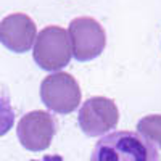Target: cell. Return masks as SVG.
<instances>
[{"label":"cell","instance_id":"6da1fadb","mask_svg":"<svg viewBox=\"0 0 161 161\" xmlns=\"http://www.w3.org/2000/svg\"><path fill=\"white\" fill-rule=\"evenodd\" d=\"M90 161H159V155L140 132L118 130L95 143Z\"/></svg>","mask_w":161,"mask_h":161},{"label":"cell","instance_id":"7a4b0ae2","mask_svg":"<svg viewBox=\"0 0 161 161\" xmlns=\"http://www.w3.org/2000/svg\"><path fill=\"white\" fill-rule=\"evenodd\" d=\"M32 57L42 69L58 71L64 68L73 57V47L68 31L60 26L44 28L36 37Z\"/></svg>","mask_w":161,"mask_h":161},{"label":"cell","instance_id":"3957f363","mask_svg":"<svg viewBox=\"0 0 161 161\" xmlns=\"http://www.w3.org/2000/svg\"><path fill=\"white\" fill-rule=\"evenodd\" d=\"M40 98L48 110L58 114H69L80 103V89L71 74L53 73L40 84Z\"/></svg>","mask_w":161,"mask_h":161},{"label":"cell","instance_id":"277c9868","mask_svg":"<svg viewBox=\"0 0 161 161\" xmlns=\"http://www.w3.org/2000/svg\"><path fill=\"white\" fill-rule=\"evenodd\" d=\"M69 40L73 57L77 61L97 58L106 45V34L102 24L90 16H79L69 23Z\"/></svg>","mask_w":161,"mask_h":161},{"label":"cell","instance_id":"5b68a950","mask_svg":"<svg viewBox=\"0 0 161 161\" xmlns=\"http://www.w3.org/2000/svg\"><path fill=\"white\" fill-rule=\"evenodd\" d=\"M79 126L89 137H98L116 127L119 111L113 100L106 97H92L79 110Z\"/></svg>","mask_w":161,"mask_h":161},{"label":"cell","instance_id":"8992f818","mask_svg":"<svg viewBox=\"0 0 161 161\" xmlns=\"http://www.w3.org/2000/svg\"><path fill=\"white\" fill-rule=\"evenodd\" d=\"M18 139L26 150L42 152L47 150L57 132V123L53 116L42 110L26 113L18 123Z\"/></svg>","mask_w":161,"mask_h":161},{"label":"cell","instance_id":"52a82bcc","mask_svg":"<svg viewBox=\"0 0 161 161\" xmlns=\"http://www.w3.org/2000/svg\"><path fill=\"white\" fill-rule=\"evenodd\" d=\"M36 37V23L24 13H13L0 21V42L11 52H28L34 45Z\"/></svg>","mask_w":161,"mask_h":161},{"label":"cell","instance_id":"ba28073f","mask_svg":"<svg viewBox=\"0 0 161 161\" xmlns=\"http://www.w3.org/2000/svg\"><path fill=\"white\" fill-rule=\"evenodd\" d=\"M137 129L152 143L159 145L161 148V114H150L142 118L137 123Z\"/></svg>","mask_w":161,"mask_h":161},{"label":"cell","instance_id":"9c48e42d","mask_svg":"<svg viewBox=\"0 0 161 161\" xmlns=\"http://www.w3.org/2000/svg\"><path fill=\"white\" fill-rule=\"evenodd\" d=\"M15 123V111H13L10 100L7 97H0V137L13 127Z\"/></svg>","mask_w":161,"mask_h":161}]
</instances>
